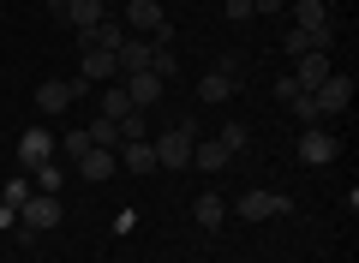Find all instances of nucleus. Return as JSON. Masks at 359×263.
Segmentation results:
<instances>
[{
	"mask_svg": "<svg viewBox=\"0 0 359 263\" xmlns=\"http://www.w3.org/2000/svg\"><path fill=\"white\" fill-rule=\"evenodd\" d=\"M222 13H228L233 25H245V18H252V0H222Z\"/></svg>",
	"mask_w": 359,
	"mask_h": 263,
	"instance_id": "nucleus-30",
	"label": "nucleus"
},
{
	"mask_svg": "<svg viewBox=\"0 0 359 263\" xmlns=\"http://www.w3.org/2000/svg\"><path fill=\"white\" fill-rule=\"evenodd\" d=\"M114 132H120V144H132V138H150V114H144V108H132L126 120H114Z\"/></svg>",
	"mask_w": 359,
	"mask_h": 263,
	"instance_id": "nucleus-25",
	"label": "nucleus"
},
{
	"mask_svg": "<svg viewBox=\"0 0 359 263\" xmlns=\"http://www.w3.org/2000/svg\"><path fill=\"white\" fill-rule=\"evenodd\" d=\"M233 90H240V84H233V72H222V66H216V72H204V84H198V102H228Z\"/></svg>",
	"mask_w": 359,
	"mask_h": 263,
	"instance_id": "nucleus-19",
	"label": "nucleus"
},
{
	"mask_svg": "<svg viewBox=\"0 0 359 263\" xmlns=\"http://www.w3.org/2000/svg\"><path fill=\"white\" fill-rule=\"evenodd\" d=\"M204 138L198 132V120H180V126H168V132H156V168H192V144Z\"/></svg>",
	"mask_w": 359,
	"mask_h": 263,
	"instance_id": "nucleus-1",
	"label": "nucleus"
},
{
	"mask_svg": "<svg viewBox=\"0 0 359 263\" xmlns=\"http://www.w3.org/2000/svg\"><path fill=\"white\" fill-rule=\"evenodd\" d=\"M78 174H84V180H114V174H120V156L96 144V150H84V156H78Z\"/></svg>",
	"mask_w": 359,
	"mask_h": 263,
	"instance_id": "nucleus-11",
	"label": "nucleus"
},
{
	"mask_svg": "<svg viewBox=\"0 0 359 263\" xmlns=\"http://www.w3.org/2000/svg\"><path fill=\"white\" fill-rule=\"evenodd\" d=\"M233 210H240L245 222H276V215H294V198H287V191H264V186H252L240 203H233Z\"/></svg>",
	"mask_w": 359,
	"mask_h": 263,
	"instance_id": "nucleus-4",
	"label": "nucleus"
},
{
	"mask_svg": "<svg viewBox=\"0 0 359 263\" xmlns=\"http://www.w3.org/2000/svg\"><path fill=\"white\" fill-rule=\"evenodd\" d=\"M335 150H341L335 132H323V126H299V162H306V168H330Z\"/></svg>",
	"mask_w": 359,
	"mask_h": 263,
	"instance_id": "nucleus-5",
	"label": "nucleus"
},
{
	"mask_svg": "<svg viewBox=\"0 0 359 263\" xmlns=\"http://www.w3.org/2000/svg\"><path fill=\"white\" fill-rule=\"evenodd\" d=\"M120 42H126V30H120V25H108V18H102L96 30H84V48H108V54H114Z\"/></svg>",
	"mask_w": 359,
	"mask_h": 263,
	"instance_id": "nucleus-23",
	"label": "nucleus"
},
{
	"mask_svg": "<svg viewBox=\"0 0 359 263\" xmlns=\"http://www.w3.org/2000/svg\"><path fill=\"white\" fill-rule=\"evenodd\" d=\"M42 6H48V13H54V18H66V0H42Z\"/></svg>",
	"mask_w": 359,
	"mask_h": 263,
	"instance_id": "nucleus-32",
	"label": "nucleus"
},
{
	"mask_svg": "<svg viewBox=\"0 0 359 263\" xmlns=\"http://www.w3.org/2000/svg\"><path fill=\"white\" fill-rule=\"evenodd\" d=\"M126 114H132V102H126V90H120V78L102 84V120H126Z\"/></svg>",
	"mask_w": 359,
	"mask_h": 263,
	"instance_id": "nucleus-24",
	"label": "nucleus"
},
{
	"mask_svg": "<svg viewBox=\"0 0 359 263\" xmlns=\"http://www.w3.org/2000/svg\"><path fill=\"white\" fill-rule=\"evenodd\" d=\"M252 13H264V18H276V13H287V0H252Z\"/></svg>",
	"mask_w": 359,
	"mask_h": 263,
	"instance_id": "nucleus-31",
	"label": "nucleus"
},
{
	"mask_svg": "<svg viewBox=\"0 0 359 263\" xmlns=\"http://www.w3.org/2000/svg\"><path fill=\"white\" fill-rule=\"evenodd\" d=\"M126 30L144 36V42H174V25H168L162 0H132V6H126Z\"/></svg>",
	"mask_w": 359,
	"mask_h": 263,
	"instance_id": "nucleus-2",
	"label": "nucleus"
},
{
	"mask_svg": "<svg viewBox=\"0 0 359 263\" xmlns=\"http://www.w3.org/2000/svg\"><path fill=\"white\" fill-rule=\"evenodd\" d=\"M120 90H126V102H132V108H144V114L162 102V78H156L150 66H144V72H126V78H120Z\"/></svg>",
	"mask_w": 359,
	"mask_h": 263,
	"instance_id": "nucleus-8",
	"label": "nucleus"
},
{
	"mask_svg": "<svg viewBox=\"0 0 359 263\" xmlns=\"http://www.w3.org/2000/svg\"><path fill=\"white\" fill-rule=\"evenodd\" d=\"M330 42H335V30H294V36H282V48L294 54H330Z\"/></svg>",
	"mask_w": 359,
	"mask_h": 263,
	"instance_id": "nucleus-14",
	"label": "nucleus"
},
{
	"mask_svg": "<svg viewBox=\"0 0 359 263\" xmlns=\"http://www.w3.org/2000/svg\"><path fill=\"white\" fill-rule=\"evenodd\" d=\"M150 72L162 78V84H168V78H180V54H174V42H150Z\"/></svg>",
	"mask_w": 359,
	"mask_h": 263,
	"instance_id": "nucleus-21",
	"label": "nucleus"
},
{
	"mask_svg": "<svg viewBox=\"0 0 359 263\" xmlns=\"http://www.w3.org/2000/svg\"><path fill=\"white\" fill-rule=\"evenodd\" d=\"M54 222H60V198H54V191H30V198L18 203V227H13V234L18 239H36L42 227H54Z\"/></svg>",
	"mask_w": 359,
	"mask_h": 263,
	"instance_id": "nucleus-3",
	"label": "nucleus"
},
{
	"mask_svg": "<svg viewBox=\"0 0 359 263\" xmlns=\"http://www.w3.org/2000/svg\"><path fill=\"white\" fill-rule=\"evenodd\" d=\"M60 150L72 156V162H78L84 150H96V144H90V126H84V132H60Z\"/></svg>",
	"mask_w": 359,
	"mask_h": 263,
	"instance_id": "nucleus-28",
	"label": "nucleus"
},
{
	"mask_svg": "<svg viewBox=\"0 0 359 263\" xmlns=\"http://www.w3.org/2000/svg\"><path fill=\"white\" fill-rule=\"evenodd\" d=\"M192 215H198V227H204V234H210V227H222V222H228V203H222L216 191H204V198L192 203Z\"/></svg>",
	"mask_w": 359,
	"mask_h": 263,
	"instance_id": "nucleus-20",
	"label": "nucleus"
},
{
	"mask_svg": "<svg viewBox=\"0 0 359 263\" xmlns=\"http://www.w3.org/2000/svg\"><path fill=\"white\" fill-rule=\"evenodd\" d=\"M120 168H126V174H156V144L150 138L120 144Z\"/></svg>",
	"mask_w": 359,
	"mask_h": 263,
	"instance_id": "nucleus-13",
	"label": "nucleus"
},
{
	"mask_svg": "<svg viewBox=\"0 0 359 263\" xmlns=\"http://www.w3.org/2000/svg\"><path fill=\"white\" fill-rule=\"evenodd\" d=\"M228 162H233V156L222 150L216 138H198V144H192V168H198V174H222Z\"/></svg>",
	"mask_w": 359,
	"mask_h": 263,
	"instance_id": "nucleus-16",
	"label": "nucleus"
},
{
	"mask_svg": "<svg viewBox=\"0 0 359 263\" xmlns=\"http://www.w3.org/2000/svg\"><path fill=\"white\" fill-rule=\"evenodd\" d=\"M60 180H66L60 156H54V162H42V168H30V191H54V198H60Z\"/></svg>",
	"mask_w": 359,
	"mask_h": 263,
	"instance_id": "nucleus-22",
	"label": "nucleus"
},
{
	"mask_svg": "<svg viewBox=\"0 0 359 263\" xmlns=\"http://www.w3.org/2000/svg\"><path fill=\"white\" fill-rule=\"evenodd\" d=\"M311 102H318L323 120H330V114H347V102H353V78H347V72H330L318 90H311Z\"/></svg>",
	"mask_w": 359,
	"mask_h": 263,
	"instance_id": "nucleus-6",
	"label": "nucleus"
},
{
	"mask_svg": "<svg viewBox=\"0 0 359 263\" xmlns=\"http://www.w3.org/2000/svg\"><path fill=\"white\" fill-rule=\"evenodd\" d=\"M330 72H335L330 54H299V60H294V84H299V90H318Z\"/></svg>",
	"mask_w": 359,
	"mask_h": 263,
	"instance_id": "nucleus-12",
	"label": "nucleus"
},
{
	"mask_svg": "<svg viewBox=\"0 0 359 263\" xmlns=\"http://www.w3.org/2000/svg\"><path fill=\"white\" fill-rule=\"evenodd\" d=\"M78 96H84V78H78V84H66V78H48V84H36V108H42V114H66Z\"/></svg>",
	"mask_w": 359,
	"mask_h": 263,
	"instance_id": "nucleus-9",
	"label": "nucleus"
},
{
	"mask_svg": "<svg viewBox=\"0 0 359 263\" xmlns=\"http://www.w3.org/2000/svg\"><path fill=\"white\" fill-rule=\"evenodd\" d=\"M25 198H30V180H6V186H0V203H6V210H18Z\"/></svg>",
	"mask_w": 359,
	"mask_h": 263,
	"instance_id": "nucleus-29",
	"label": "nucleus"
},
{
	"mask_svg": "<svg viewBox=\"0 0 359 263\" xmlns=\"http://www.w3.org/2000/svg\"><path fill=\"white\" fill-rule=\"evenodd\" d=\"M216 144H222V150H228V156H240L245 144H252V126H240V120H228V126H222V132H216Z\"/></svg>",
	"mask_w": 359,
	"mask_h": 263,
	"instance_id": "nucleus-26",
	"label": "nucleus"
},
{
	"mask_svg": "<svg viewBox=\"0 0 359 263\" xmlns=\"http://www.w3.org/2000/svg\"><path fill=\"white\" fill-rule=\"evenodd\" d=\"M54 156H60V138L42 132V126H30L25 138H18V168H42V162H54Z\"/></svg>",
	"mask_w": 359,
	"mask_h": 263,
	"instance_id": "nucleus-7",
	"label": "nucleus"
},
{
	"mask_svg": "<svg viewBox=\"0 0 359 263\" xmlns=\"http://www.w3.org/2000/svg\"><path fill=\"white\" fill-rule=\"evenodd\" d=\"M294 30H330V0H294Z\"/></svg>",
	"mask_w": 359,
	"mask_h": 263,
	"instance_id": "nucleus-17",
	"label": "nucleus"
},
{
	"mask_svg": "<svg viewBox=\"0 0 359 263\" xmlns=\"http://www.w3.org/2000/svg\"><path fill=\"white\" fill-rule=\"evenodd\" d=\"M287 108L299 114V126H323V114H318V102H311V90H299V96L287 102Z\"/></svg>",
	"mask_w": 359,
	"mask_h": 263,
	"instance_id": "nucleus-27",
	"label": "nucleus"
},
{
	"mask_svg": "<svg viewBox=\"0 0 359 263\" xmlns=\"http://www.w3.org/2000/svg\"><path fill=\"white\" fill-rule=\"evenodd\" d=\"M114 66H120V78H126V72H144V66H150V42H144V36H126V42L114 48Z\"/></svg>",
	"mask_w": 359,
	"mask_h": 263,
	"instance_id": "nucleus-15",
	"label": "nucleus"
},
{
	"mask_svg": "<svg viewBox=\"0 0 359 263\" xmlns=\"http://www.w3.org/2000/svg\"><path fill=\"white\" fill-rule=\"evenodd\" d=\"M66 25L84 36V30H96L102 25V0H66Z\"/></svg>",
	"mask_w": 359,
	"mask_h": 263,
	"instance_id": "nucleus-18",
	"label": "nucleus"
},
{
	"mask_svg": "<svg viewBox=\"0 0 359 263\" xmlns=\"http://www.w3.org/2000/svg\"><path fill=\"white\" fill-rule=\"evenodd\" d=\"M78 78H84V90H90V84H114L120 66H114V54H108V48H84V66H78Z\"/></svg>",
	"mask_w": 359,
	"mask_h": 263,
	"instance_id": "nucleus-10",
	"label": "nucleus"
}]
</instances>
